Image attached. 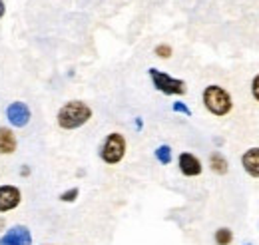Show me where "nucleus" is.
I'll return each mask as SVG.
<instances>
[{
  "label": "nucleus",
  "mask_w": 259,
  "mask_h": 245,
  "mask_svg": "<svg viewBox=\"0 0 259 245\" xmlns=\"http://www.w3.org/2000/svg\"><path fill=\"white\" fill-rule=\"evenodd\" d=\"M92 116H94V112H92V108L86 102H82V100H70V102H66L64 106L58 110L56 124H58L60 130L72 132V130H78V128L86 126V124L92 120Z\"/></svg>",
  "instance_id": "1"
},
{
  "label": "nucleus",
  "mask_w": 259,
  "mask_h": 245,
  "mask_svg": "<svg viewBox=\"0 0 259 245\" xmlns=\"http://www.w3.org/2000/svg\"><path fill=\"white\" fill-rule=\"evenodd\" d=\"M201 102L205 106V110L215 116V118H224L233 110V98L227 92L224 86L220 84H209L203 88L201 92Z\"/></svg>",
  "instance_id": "2"
},
{
  "label": "nucleus",
  "mask_w": 259,
  "mask_h": 245,
  "mask_svg": "<svg viewBox=\"0 0 259 245\" xmlns=\"http://www.w3.org/2000/svg\"><path fill=\"white\" fill-rule=\"evenodd\" d=\"M126 152H128V142L124 138V134L120 132H112L104 138L102 146H100V159L108 166H118L124 157H126Z\"/></svg>",
  "instance_id": "3"
},
{
  "label": "nucleus",
  "mask_w": 259,
  "mask_h": 245,
  "mask_svg": "<svg viewBox=\"0 0 259 245\" xmlns=\"http://www.w3.org/2000/svg\"><path fill=\"white\" fill-rule=\"evenodd\" d=\"M148 76H150L154 88L158 92L165 94V96H186V92H188V86H186L184 80L174 78L167 72H162L158 68H150L148 70Z\"/></svg>",
  "instance_id": "4"
},
{
  "label": "nucleus",
  "mask_w": 259,
  "mask_h": 245,
  "mask_svg": "<svg viewBox=\"0 0 259 245\" xmlns=\"http://www.w3.org/2000/svg\"><path fill=\"white\" fill-rule=\"evenodd\" d=\"M6 120L12 128H26L30 120H32V112H30V106L26 102H10L6 106Z\"/></svg>",
  "instance_id": "5"
},
{
  "label": "nucleus",
  "mask_w": 259,
  "mask_h": 245,
  "mask_svg": "<svg viewBox=\"0 0 259 245\" xmlns=\"http://www.w3.org/2000/svg\"><path fill=\"white\" fill-rule=\"evenodd\" d=\"M34 237L30 227L22 225V223H16V225H10L6 227V231L0 235V245H32Z\"/></svg>",
  "instance_id": "6"
},
{
  "label": "nucleus",
  "mask_w": 259,
  "mask_h": 245,
  "mask_svg": "<svg viewBox=\"0 0 259 245\" xmlns=\"http://www.w3.org/2000/svg\"><path fill=\"white\" fill-rule=\"evenodd\" d=\"M22 203V191L18 185L4 184L0 185V214L14 212Z\"/></svg>",
  "instance_id": "7"
},
{
  "label": "nucleus",
  "mask_w": 259,
  "mask_h": 245,
  "mask_svg": "<svg viewBox=\"0 0 259 245\" xmlns=\"http://www.w3.org/2000/svg\"><path fill=\"white\" fill-rule=\"evenodd\" d=\"M178 168H180L182 176H186V178H197L203 172L201 159L192 152H182L178 155Z\"/></svg>",
  "instance_id": "8"
},
{
  "label": "nucleus",
  "mask_w": 259,
  "mask_h": 245,
  "mask_svg": "<svg viewBox=\"0 0 259 245\" xmlns=\"http://www.w3.org/2000/svg\"><path fill=\"white\" fill-rule=\"evenodd\" d=\"M18 150V140L12 128L0 126V155H12Z\"/></svg>",
  "instance_id": "9"
},
{
  "label": "nucleus",
  "mask_w": 259,
  "mask_h": 245,
  "mask_svg": "<svg viewBox=\"0 0 259 245\" xmlns=\"http://www.w3.org/2000/svg\"><path fill=\"white\" fill-rule=\"evenodd\" d=\"M241 168L249 178H259V148H249L241 155Z\"/></svg>",
  "instance_id": "10"
},
{
  "label": "nucleus",
  "mask_w": 259,
  "mask_h": 245,
  "mask_svg": "<svg viewBox=\"0 0 259 245\" xmlns=\"http://www.w3.org/2000/svg\"><path fill=\"white\" fill-rule=\"evenodd\" d=\"M209 170L215 176H226L229 172V161L222 152H211L209 153Z\"/></svg>",
  "instance_id": "11"
},
{
  "label": "nucleus",
  "mask_w": 259,
  "mask_h": 245,
  "mask_svg": "<svg viewBox=\"0 0 259 245\" xmlns=\"http://www.w3.org/2000/svg\"><path fill=\"white\" fill-rule=\"evenodd\" d=\"M213 241H215V245H231L233 243V231H231L229 227H220V229H215Z\"/></svg>",
  "instance_id": "12"
},
{
  "label": "nucleus",
  "mask_w": 259,
  "mask_h": 245,
  "mask_svg": "<svg viewBox=\"0 0 259 245\" xmlns=\"http://www.w3.org/2000/svg\"><path fill=\"white\" fill-rule=\"evenodd\" d=\"M154 155H156V159H158L162 166H169V164H171V159H174L171 148H169L167 144H162V146H158V148H156V152H154Z\"/></svg>",
  "instance_id": "13"
},
{
  "label": "nucleus",
  "mask_w": 259,
  "mask_h": 245,
  "mask_svg": "<svg viewBox=\"0 0 259 245\" xmlns=\"http://www.w3.org/2000/svg\"><path fill=\"white\" fill-rule=\"evenodd\" d=\"M78 195H80V189H78V187H70V189H66V191H62V193L58 195V199H60L62 203H74V201L78 199Z\"/></svg>",
  "instance_id": "14"
},
{
  "label": "nucleus",
  "mask_w": 259,
  "mask_h": 245,
  "mask_svg": "<svg viewBox=\"0 0 259 245\" xmlns=\"http://www.w3.org/2000/svg\"><path fill=\"white\" fill-rule=\"evenodd\" d=\"M154 54H156L158 58H162V60H167V58H171L174 48H171L169 44H158V46L154 48Z\"/></svg>",
  "instance_id": "15"
},
{
  "label": "nucleus",
  "mask_w": 259,
  "mask_h": 245,
  "mask_svg": "<svg viewBox=\"0 0 259 245\" xmlns=\"http://www.w3.org/2000/svg\"><path fill=\"white\" fill-rule=\"evenodd\" d=\"M171 110H174L176 114L186 116V118H190V116H192V110H190V106H188L186 102H174V104H171Z\"/></svg>",
  "instance_id": "16"
},
{
  "label": "nucleus",
  "mask_w": 259,
  "mask_h": 245,
  "mask_svg": "<svg viewBox=\"0 0 259 245\" xmlns=\"http://www.w3.org/2000/svg\"><path fill=\"white\" fill-rule=\"evenodd\" d=\"M251 96L255 98V102H259V74L251 80Z\"/></svg>",
  "instance_id": "17"
},
{
  "label": "nucleus",
  "mask_w": 259,
  "mask_h": 245,
  "mask_svg": "<svg viewBox=\"0 0 259 245\" xmlns=\"http://www.w3.org/2000/svg\"><path fill=\"white\" fill-rule=\"evenodd\" d=\"M18 174H20V176H22V178H28V176H30V168H28V166H22V168H20V172H18Z\"/></svg>",
  "instance_id": "18"
},
{
  "label": "nucleus",
  "mask_w": 259,
  "mask_h": 245,
  "mask_svg": "<svg viewBox=\"0 0 259 245\" xmlns=\"http://www.w3.org/2000/svg\"><path fill=\"white\" fill-rule=\"evenodd\" d=\"M6 227H8V223H6V219H4L2 215H0V235H2L4 231H6Z\"/></svg>",
  "instance_id": "19"
},
{
  "label": "nucleus",
  "mask_w": 259,
  "mask_h": 245,
  "mask_svg": "<svg viewBox=\"0 0 259 245\" xmlns=\"http://www.w3.org/2000/svg\"><path fill=\"white\" fill-rule=\"evenodd\" d=\"M4 14H6V4H4V0H0V20L4 18Z\"/></svg>",
  "instance_id": "20"
},
{
  "label": "nucleus",
  "mask_w": 259,
  "mask_h": 245,
  "mask_svg": "<svg viewBox=\"0 0 259 245\" xmlns=\"http://www.w3.org/2000/svg\"><path fill=\"white\" fill-rule=\"evenodd\" d=\"M144 128V120L142 118H136V130H142Z\"/></svg>",
  "instance_id": "21"
},
{
  "label": "nucleus",
  "mask_w": 259,
  "mask_h": 245,
  "mask_svg": "<svg viewBox=\"0 0 259 245\" xmlns=\"http://www.w3.org/2000/svg\"><path fill=\"white\" fill-rule=\"evenodd\" d=\"M44 245H52V243H44Z\"/></svg>",
  "instance_id": "22"
},
{
  "label": "nucleus",
  "mask_w": 259,
  "mask_h": 245,
  "mask_svg": "<svg viewBox=\"0 0 259 245\" xmlns=\"http://www.w3.org/2000/svg\"><path fill=\"white\" fill-rule=\"evenodd\" d=\"M245 245H249V243H245Z\"/></svg>",
  "instance_id": "23"
}]
</instances>
